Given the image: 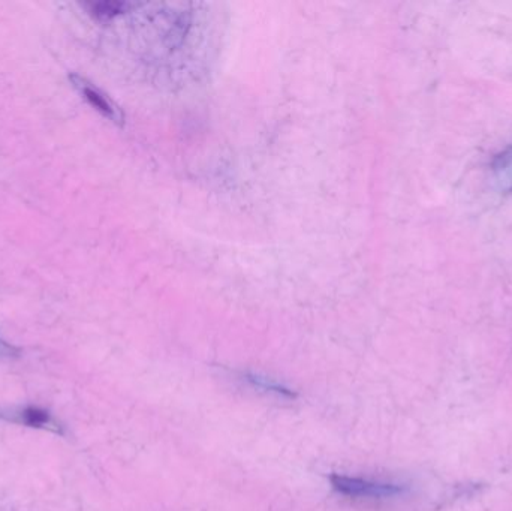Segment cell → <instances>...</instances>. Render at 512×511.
<instances>
[{"label":"cell","mask_w":512,"mask_h":511,"mask_svg":"<svg viewBox=\"0 0 512 511\" xmlns=\"http://www.w3.org/2000/svg\"><path fill=\"white\" fill-rule=\"evenodd\" d=\"M18 354H20V350L17 347L0 338V357H17Z\"/></svg>","instance_id":"52a82bcc"},{"label":"cell","mask_w":512,"mask_h":511,"mask_svg":"<svg viewBox=\"0 0 512 511\" xmlns=\"http://www.w3.org/2000/svg\"><path fill=\"white\" fill-rule=\"evenodd\" d=\"M69 80L74 84L75 89L83 95V98L86 99L96 111H99L102 116L107 117V119H110L111 122L116 123V125H123V123H125V114H123L122 110H120L105 93H102L98 87L93 86L86 78L80 77V75L77 74L69 75Z\"/></svg>","instance_id":"3957f363"},{"label":"cell","mask_w":512,"mask_h":511,"mask_svg":"<svg viewBox=\"0 0 512 511\" xmlns=\"http://www.w3.org/2000/svg\"><path fill=\"white\" fill-rule=\"evenodd\" d=\"M492 168L496 188L502 194H512V147L496 156Z\"/></svg>","instance_id":"277c9868"},{"label":"cell","mask_w":512,"mask_h":511,"mask_svg":"<svg viewBox=\"0 0 512 511\" xmlns=\"http://www.w3.org/2000/svg\"><path fill=\"white\" fill-rule=\"evenodd\" d=\"M331 485L343 497L361 503L381 504L402 500L409 494L408 486L384 480L361 479V477L331 476Z\"/></svg>","instance_id":"6da1fadb"},{"label":"cell","mask_w":512,"mask_h":511,"mask_svg":"<svg viewBox=\"0 0 512 511\" xmlns=\"http://www.w3.org/2000/svg\"><path fill=\"white\" fill-rule=\"evenodd\" d=\"M0 419L26 428L41 429V431L63 434L62 425L48 411L39 407H17L0 411Z\"/></svg>","instance_id":"7a4b0ae2"},{"label":"cell","mask_w":512,"mask_h":511,"mask_svg":"<svg viewBox=\"0 0 512 511\" xmlns=\"http://www.w3.org/2000/svg\"><path fill=\"white\" fill-rule=\"evenodd\" d=\"M245 380L251 384L252 387L258 390H264L267 393H274V395L280 396V398H294V393L291 390L285 389V387L279 386L277 383L268 380V378L258 377V375H245Z\"/></svg>","instance_id":"8992f818"},{"label":"cell","mask_w":512,"mask_h":511,"mask_svg":"<svg viewBox=\"0 0 512 511\" xmlns=\"http://www.w3.org/2000/svg\"><path fill=\"white\" fill-rule=\"evenodd\" d=\"M86 8L98 20L108 21L111 18L117 17V15L123 14L129 8V3L107 0V2L87 3Z\"/></svg>","instance_id":"5b68a950"}]
</instances>
